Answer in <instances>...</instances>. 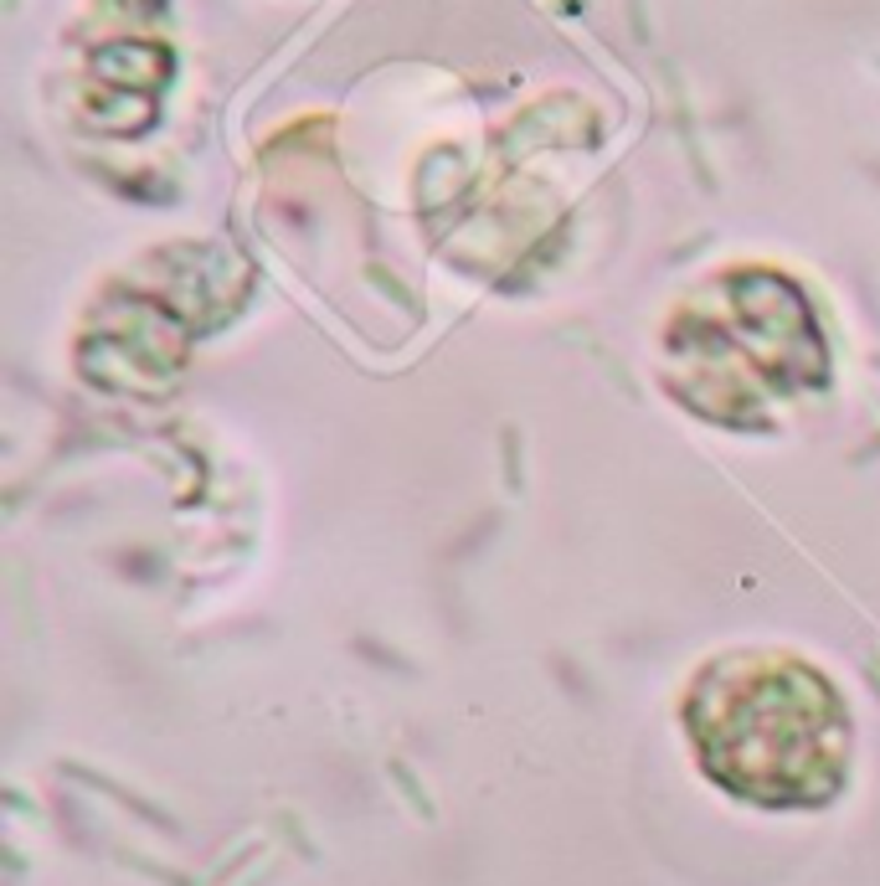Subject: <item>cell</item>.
<instances>
[{
	"label": "cell",
	"mask_w": 880,
	"mask_h": 886,
	"mask_svg": "<svg viewBox=\"0 0 880 886\" xmlns=\"http://www.w3.org/2000/svg\"><path fill=\"white\" fill-rule=\"evenodd\" d=\"M670 393L716 423H762V402L819 393L830 382V345L793 279L767 269L721 273L670 320L664 336Z\"/></svg>",
	"instance_id": "2"
},
{
	"label": "cell",
	"mask_w": 880,
	"mask_h": 886,
	"mask_svg": "<svg viewBox=\"0 0 880 886\" xmlns=\"http://www.w3.org/2000/svg\"><path fill=\"white\" fill-rule=\"evenodd\" d=\"M679 722L700 773L757 809H824L855 758L839 685L788 649H727L685 685Z\"/></svg>",
	"instance_id": "1"
}]
</instances>
